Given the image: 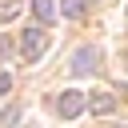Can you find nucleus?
Listing matches in <instances>:
<instances>
[{"mask_svg":"<svg viewBox=\"0 0 128 128\" xmlns=\"http://www.w3.org/2000/svg\"><path fill=\"white\" fill-rule=\"evenodd\" d=\"M20 52H24L28 60H40V56L48 52V32H44V28H28L24 40H20Z\"/></svg>","mask_w":128,"mask_h":128,"instance_id":"nucleus-1","label":"nucleus"},{"mask_svg":"<svg viewBox=\"0 0 128 128\" xmlns=\"http://www.w3.org/2000/svg\"><path fill=\"white\" fill-rule=\"evenodd\" d=\"M96 64H100V48L96 44H84V48H76V56H72L68 68H72V76H88Z\"/></svg>","mask_w":128,"mask_h":128,"instance_id":"nucleus-2","label":"nucleus"},{"mask_svg":"<svg viewBox=\"0 0 128 128\" xmlns=\"http://www.w3.org/2000/svg\"><path fill=\"white\" fill-rule=\"evenodd\" d=\"M56 112H60L64 120H72V116H80V112H84V92H76V88H68V92H60V100H56Z\"/></svg>","mask_w":128,"mask_h":128,"instance_id":"nucleus-3","label":"nucleus"},{"mask_svg":"<svg viewBox=\"0 0 128 128\" xmlns=\"http://www.w3.org/2000/svg\"><path fill=\"white\" fill-rule=\"evenodd\" d=\"M84 108H92L96 116H108L116 108V96L112 92H92V96H84Z\"/></svg>","mask_w":128,"mask_h":128,"instance_id":"nucleus-4","label":"nucleus"},{"mask_svg":"<svg viewBox=\"0 0 128 128\" xmlns=\"http://www.w3.org/2000/svg\"><path fill=\"white\" fill-rule=\"evenodd\" d=\"M32 12H36V20L40 24H52L60 12H56V0H32Z\"/></svg>","mask_w":128,"mask_h":128,"instance_id":"nucleus-5","label":"nucleus"},{"mask_svg":"<svg viewBox=\"0 0 128 128\" xmlns=\"http://www.w3.org/2000/svg\"><path fill=\"white\" fill-rule=\"evenodd\" d=\"M88 4H92V0H64V16H68V20H80V16L88 12Z\"/></svg>","mask_w":128,"mask_h":128,"instance_id":"nucleus-6","label":"nucleus"},{"mask_svg":"<svg viewBox=\"0 0 128 128\" xmlns=\"http://www.w3.org/2000/svg\"><path fill=\"white\" fill-rule=\"evenodd\" d=\"M16 12H20V4H8V8H0V20H12Z\"/></svg>","mask_w":128,"mask_h":128,"instance_id":"nucleus-7","label":"nucleus"},{"mask_svg":"<svg viewBox=\"0 0 128 128\" xmlns=\"http://www.w3.org/2000/svg\"><path fill=\"white\" fill-rule=\"evenodd\" d=\"M8 88H12V76H8V72H0V96H8Z\"/></svg>","mask_w":128,"mask_h":128,"instance_id":"nucleus-8","label":"nucleus"},{"mask_svg":"<svg viewBox=\"0 0 128 128\" xmlns=\"http://www.w3.org/2000/svg\"><path fill=\"white\" fill-rule=\"evenodd\" d=\"M8 52H12V44H8V36H0V60H4Z\"/></svg>","mask_w":128,"mask_h":128,"instance_id":"nucleus-9","label":"nucleus"}]
</instances>
